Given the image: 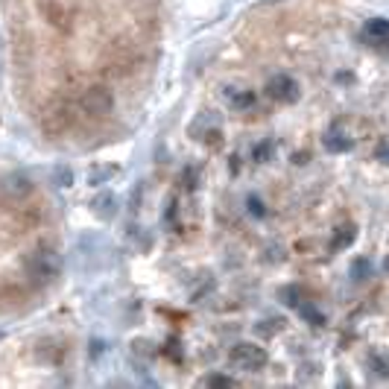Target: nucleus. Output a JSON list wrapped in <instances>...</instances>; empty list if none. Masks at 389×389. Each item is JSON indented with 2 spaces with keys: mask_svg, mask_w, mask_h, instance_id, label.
Here are the masks:
<instances>
[{
  "mask_svg": "<svg viewBox=\"0 0 389 389\" xmlns=\"http://www.w3.org/2000/svg\"><path fill=\"white\" fill-rule=\"evenodd\" d=\"M270 325H258V333L260 337H272L275 331H281V319H267Z\"/></svg>",
  "mask_w": 389,
  "mask_h": 389,
  "instance_id": "6ab92c4d",
  "label": "nucleus"
},
{
  "mask_svg": "<svg viewBox=\"0 0 389 389\" xmlns=\"http://www.w3.org/2000/svg\"><path fill=\"white\" fill-rule=\"evenodd\" d=\"M199 386H217V389H229V386H234V378H229V374H205V378L199 381Z\"/></svg>",
  "mask_w": 389,
  "mask_h": 389,
  "instance_id": "dca6fc26",
  "label": "nucleus"
},
{
  "mask_svg": "<svg viewBox=\"0 0 389 389\" xmlns=\"http://www.w3.org/2000/svg\"><path fill=\"white\" fill-rule=\"evenodd\" d=\"M267 360H270L267 351H263V345H258V342H238L229 354V363L234 369H243V372H258L267 366Z\"/></svg>",
  "mask_w": 389,
  "mask_h": 389,
  "instance_id": "f03ea898",
  "label": "nucleus"
},
{
  "mask_svg": "<svg viewBox=\"0 0 389 389\" xmlns=\"http://www.w3.org/2000/svg\"><path fill=\"white\" fill-rule=\"evenodd\" d=\"M117 173V167H111V164H106V167H94V170L88 173V182L91 185H103L108 176H115Z\"/></svg>",
  "mask_w": 389,
  "mask_h": 389,
  "instance_id": "f3484780",
  "label": "nucleus"
},
{
  "mask_svg": "<svg viewBox=\"0 0 389 389\" xmlns=\"http://www.w3.org/2000/svg\"><path fill=\"white\" fill-rule=\"evenodd\" d=\"M249 214H252V217H263V214H267V208H263L260 197H249Z\"/></svg>",
  "mask_w": 389,
  "mask_h": 389,
  "instance_id": "412c9836",
  "label": "nucleus"
},
{
  "mask_svg": "<svg viewBox=\"0 0 389 389\" xmlns=\"http://www.w3.org/2000/svg\"><path fill=\"white\" fill-rule=\"evenodd\" d=\"M190 135L197 141H205L211 147H220L222 144V132H220V115L217 111H202V115L190 123Z\"/></svg>",
  "mask_w": 389,
  "mask_h": 389,
  "instance_id": "39448f33",
  "label": "nucleus"
},
{
  "mask_svg": "<svg viewBox=\"0 0 389 389\" xmlns=\"http://www.w3.org/2000/svg\"><path fill=\"white\" fill-rule=\"evenodd\" d=\"M369 369H372L374 374H381V378H389V354L372 351V354H369Z\"/></svg>",
  "mask_w": 389,
  "mask_h": 389,
  "instance_id": "ddd939ff",
  "label": "nucleus"
},
{
  "mask_svg": "<svg viewBox=\"0 0 389 389\" xmlns=\"http://www.w3.org/2000/svg\"><path fill=\"white\" fill-rule=\"evenodd\" d=\"M354 240H357V229L351 226V222L349 226H340L331 238V252H342V249H349Z\"/></svg>",
  "mask_w": 389,
  "mask_h": 389,
  "instance_id": "6e6552de",
  "label": "nucleus"
},
{
  "mask_svg": "<svg viewBox=\"0 0 389 389\" xmlns=\"http://www.w3.org/2000/svg\"><path fill=\"white\" fill-rule=\"evenodd\" d=\"M322 144H325L328 152H349V149L354 147L351 138H349V135H342L340 129H331V132L322 138Z\"/></svg>",
  "mask_w": 389,
  "mask_h": 389,
  "instance_id": "1a4fd4ad",
  "label": "nucleus"
},
{
  "mask_svg": "<svg viewBox=\"0 0 389 389\" xmlns=\"http://www.w3.org/2000/svg\"><path fill=\"white\" fill-rule=\"evenodd\" d=\"M299 296H301V290L296 287V284H290V287H281L278 290V299H281L284 304H290V308H299Z\"/></svg>",
  "mask_w": 389,
  "mask_h": 389,
  "instance_id": "2eb2a0df",
  "label": "nucleus"
},
{
  "mask_svg": "<svg viewBox=\"0 0 389 389\" xmlns=\"http://www.w3.org/2000/svg\"><path fill=\"white\" fill-rule=\"evenodd\" d=\"M33 179L21 173V170H12L6 173L3 179H0V197H6L9 202H24V199H30L33 197Z\"/></svg>",
  "mask_w": 389,
  "mask_h": 389,
  "instance_id": "20e7f679",
  "label": "nucleus"
},
{
  "mask_svg": "<svg viewBox=\"0 0 389 389\" xmlns=\"http://www.w3.org/2000/svg\"><path fill=\"white\" fill-rule=\"evenodd\" d=\"M299 316L304 319V322H311L313 328H322V325L328 322L325 313H322V311H316L311 301H301V304H299Z\"/></svg>",
  "mask_w": 389,
  "mask_h": 389,
  "instance_id": "f8f14e48",
  "label": "nucleus"
},
{
  "mask_svg": "<svg viewBox=\"0 0 389 389\" xmlns=\"http://www.w3.org/2000/svg\"><path fill=\"white\" fill-rule=\"evenodd\" d=\"M383 272H386V275H389V258H386V260H383Z\"/></svg>",
  "mask_w": 389,
  "mask_h": 389,
  "instance_id": "b1692460",
  "label": "nucleus"
},
{
  "mask_svg": "<svg viewBox=\"0 0 389 389\" xmlns=\"http://www.w3.org/2000/svg\"><path fill=\"white\" fill-rule=\"evenodd\" d=\"M74 182V173L71 170H67V167H56V185H71Z\"/></svg>",
  "mask_w": 389,
  "mask_h": 389,
  "instance_id": "aec40b11",
  "label": "nucleus"
},
{
  "mask_svg": "<svg viewBox=\"0 0 389 389\" xmlns=\"http://www.w3.org/2000/svg\"><path fill=\"white\" fill-rule=\"evenodd\" d=\"M226 97H229V106L234 111H249V108L258 106L255 91H226Z\"/></svg>",
  "mask_w": 389,
  "mask_h": 389,
  "instance_id": "9b49d317",
  "label": "nucleus"
},
{
  "mask_svg": "<svg viewBox=\"0 0 389 389\" xmlns=\"http://www.w3.org/2000/svg\"><path fill=\"white\" fill-rule=\"evenodd\" d=\"M378 158H381L383 164H389V144H381V147H378Z\"/></svg>",
  "mask_w": 389,
  "mask_h": 389,
  "instance_id": "4be33fe9",
  "label": "nucleus"
},
{
  "mask_svg": "<svg viewBox=\"0 0 389 389\" xmlns=\"http://www.w3.org/2000/svg\"><path fill=\"white\" fill-rule=\"evenodd\" d=\"M272 152H275V141H270V138H267V141H260V144L252 147V158L258 164H267L272 158Z\"/></svg>",
  "mask_w": 389,
  "mask_h": 389,
  "instance_id": "4468645a",
  "label": "nucleus"
},
{
  "mask_svg": "<svg viewBox=\"0 0 389 389\" xmlns=\"http://www.w3.org/2000/svg\"><path fill=\"white\" fill-rule=\"evenodd\" d=\"M386 35H389V21L386 18H372L363 26V41H366V44H374V41H381Z\"/></svg>",
  "mask_w": 389,
  "mask_h": 389,
  "instance_id": "9d476101",
  "label": "nucleus"
},
{
  "mask_svg": "<svg viewBox=\"0 0 389 389\" xmlns=\"http://www.w3.org/2000/svg\"><path fill=\"white\" fill-rule=\"evenodd\" d=\"M308 152H296V156H293V164H308Z\"/></svg>",
  "mask_w": 389,
  "mask_h": 389,
  "instance_id": "5701e85b",
  "label": "nucleus"
},
{
  "mask_svg": "<svg viewBox=\"0 0 389 389\" xmlns=\"http://www.w3.org/2000/svg\"><path fill=\"white\" fill-rule=\"evenodd\" d=\"M91 208H94V214L100 220H115V214H117V197H115V193H100V197L91 202Z\"/></svg>",
  "mask_w": 389,
  "mask_h": 389,
  "instance_id": "0eeeda50",
  "label": "nucleus"
},
{
  "mask_svg": "<svg viewBox=\"0 0 389 389\" xmlns=\"http://www.w3.org/2000/svg\"><path fill=\"white\" fill-rule=\"evenodd\" d=\"M79 106L88 117H106V115H111V108H115V97H111V91L103 85H91L82 94Z\"/></svg>",
  "mask_w": 389,
  "mask_h": 389,
  "instance_id": "7ed1b4c3",
  "label": "nucleus"
},
{
  "mask_svg": "<svg viewBox=\"0 0 389 389\" xmlns=\"http://www.w3.org/2000/svg\"><path fill=\"white\" fill-rule=\"evenodd\" d=\"M267 94L272 97L275 103L290 106V103H296V100H299L301 88H299V82H296V79H290L287 74H278V76H272V79L267 82Z\"/></svg>",
  "mask_w": 389,
  "mask_h": 389,
  "instance_id": "423d86ee",
  "label": "nucleus"
},
{
  "mask_svg": "<svg viewBox=\"0 0 389 389\" xmlns=\"http://www.w3.org/2000/svg\"><path fill=\"white\" fill-rule=\"evenodd\" d=\"M26 272H30L35 281L50 284V281H56V278L62 275V258L56 255L53 249L38 246V249H33V252L26 255Z\"/></svg>",
  "mask_w": 389,
  "mask_h": 389,
  "instance_id": "f257e3e1",
  "label": "nucleus"
},
{
  "mask_svg": "<svg viewBox=\"0 0 389 389\" xmlns=\"http://www.w3.org/2000/svg\"><path fill=\"white\" fill-rule=\"evenodd\" d=\"M351 272H354V281H366V278L372 275V263L366 258H360V260H354Z\"/></svg>",
  "mask_w": 389,
  "mask_h": 389,
  "instance_id": "a211bd4d",
  "label": "nucleus"
}]
</instances>
